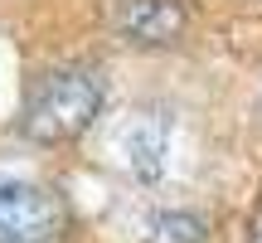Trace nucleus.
<instances>
[{"label": "nucleus", "instance_id": "nucleus-5", "mask_svg": "<svg viewBox=\"0 0 262 243\" xmlns=\"http://www.w3.org/2000/svg\"><path fill=\"white\" fill-rule=\"evenodd\" d=\"M253 243H262V219H257V229H253Z\"/></svg>", "mask_w": 262, "mask_h": 243}, {"label": "nucleus", "instance_id": "nucleus-4", "mask_svg": "<svg viewBox=\"0 0 262 243\" xmlns=\"http://www.w3.org/2000/svg\"><path fill=\"white\" fill-rule=\"evenodd\" d=\"M122 141H126V166H131V175L160 180V170H165V146H170L165 112H156V107H150V112L131 117L126 131H122Z\"/></svg>", "mask_w": 262, "mask_h": 243}, {"label": "nucleus", "instance_id": "nucleus-3", "mask_svg": "<svg viewBox=\"0 0 262 243\" xmlns=\"http://www.w3.org/2000/svg\"><path fill=\"white\" fill-rule=\"evenodd\" d=\"M107 25L141 49H165L189 29L185 0H107Z\"/></svg>", "mask_w": 262, "mask_h": 243}, {"label": "nucleus", "instance_id": "nucleus-2", "mask_svg": "<svg viewBox=\"0 0 262 243\" xmlns=\"http://www.w3.org/2000/svg\"><path fill=\"white\" fill-rule=\"evenodd\" d=\"M68 229V205L49 185L0 175V243H58Z\"/></svg>", "mask_w": 262, "mask_h": 243}, {"label": "nucleus", "instance_id": "nucleus-1", "mask_svg": "<svg viewBox=\"0 0 262 243\" xmlns=\"http://www.w3.org/2000/svg\"><path fill=\"white\" fill-rule=\"evenodd\" d=\"M102 97H107V83L97 68H44L25 93L19 127L39 146H63L97 121Z\"/></svg>", "mask_w": 262, "mask_h": 243}]
</instances>
